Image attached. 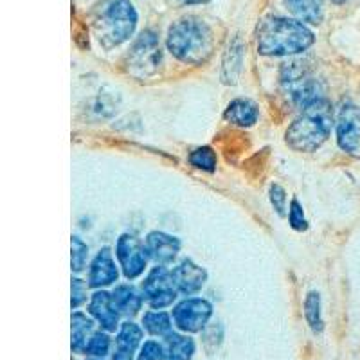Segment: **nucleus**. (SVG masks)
<instances>
[{
	"mask_svg": "<svg viewBox=\"0 0 360 360\" xmlns=\"http://www.w3.org/2000/svg\"><path fill=\"white\" fill-rule=\"evenodd\" d=\"M315 37L304 24L292 18L269 17L258 25L256 45L265 56H292L307 51Z\"/></svg>",
	"mask_w": 360,
	"mask_h": 360,
	"instance_id": "f257e3e1",
	"label": "nucleus"
},
{
	"mask_svg": "<svg viewBox=\"0 0 360 360\" xmlns=\"http://www.w3.org/2000/svg\"><path fill=\"white\" fill-rule=\"evenodd\" d=\"M166 44L176 60L189 65H202L213 54L214 37L204 20L186 17L172 24Z\"/></svg>",
	"mask_w": 360,
	"mask_h": 360,
	"instance_id": "f03ea898",
	"label": "nucleus"
},
{
	"mask_svg": "<svg viewBox=\"0 0 360 360\" xmlns=\"http://www.w3.org/2000/svg\"><path fill=\"white\" fill-rule=\"evenodd\" d=\"M333 128V107L328 99H317L303 108L288 127L285 139L295 152H315L330 137Z\"/></svg>",
	"mask_w": 360,
	"mask_h": 360,
	"instance_id": "7ed1b4c3",
	"label": "nucleus"
},
{
	"mask_svg": "<svg viewBox=\"0 0 360 360\" xmlns=\"http://www.w3.org/2000/svg\"><path fill=\"white\" fill-rule=\"evenodd\" d=\"M137 25V11L130 0H105L96 8L92 27L99 44L112 49L130 40Z\"/></svg>",
	"mask_w": 360,
	"mask_h": 360,
	"instance_id": "20e7f679",
	"label": "nucleus"
},
{
	"mask_svg": "<svg viewBox=\"0 0 360 360\" xmlns=\"http://www.w3.org/2000/svg\"><path fill=\"white\" fill-rule=\"evenodd\" d=\"M281 85L292 103L304 108L317 99H323V85L311 67L303 60H294L283 65Z\"/></svg>",
	"mask_w": 360,
	"mask_h": 360,
	"instance_id": "39448f33",
	"label": "nucleus"
},
{
	"mask_svg": "<svg viewBox=\"0 0 360 360\" xmlns=\"http://www.w3.org/2000/svg\"><path fill=\"white\" fill-rule=\"evenodd\" d=\"M124 60H127L128 72L137 78H148V76L155 74L160 65V60H162L159 37L150 29L143 31L128 49Z\"/></svg>",
	"mask_w": 360,
	"mask_h": 360,
	"instance_id": "423d86ee",
	"label": "nucleus"
},
{
	"mask_svg": "<svg viewBox=\"0 0 360 360\" xmlns=\"http://www.w3.org/2000/svg\"><path fill=\"white\" fill-rule=\"evenodd\" d=\"M141 292H143L144 301L155 310L172 307L175 303L176 294H179L175 281H173L172 270L162 265L150 270V274L146 276V279L141 285Z\"/></svg>",
	"mask_w": 360,
	"mask_h": 360,
	"instance_id": "0eeeda50",
	"label": "nucleus"
},
{
	"mask_svg": "<svg viewBox=\"0 0 360 360\" xmlns=\"http://www.w3.org/2000/svg\"><path fill=\"white\" fill-rule=\"evenodd\" d=\"M213 315V304L202 297H188L173 308V323L180 332L197 333L207 326Z\"/></svg>",
	"mask_w": 360,
	"mask_h": 360,
	"instance_id": "6e6552de",
	"label": "nucleus"
},
{
	"mask_svg": "<svg viewBox=\"0 0 360 360\" xmlns=\"http://www.w3.org/2000/svg\"><path fill=\"white\" fill-rule=\"evenodd\" d=\"M115 256L117 262L123 269V274L128 279L139 278L146 269L148 263V250L146 245L141 242L139 238H135L134 234H121L115 243Z\"/></svg>",
	"mask_w": 360,
	"mask_h": 360,
	"instance_id": "1a4fd4ad",
	"label": "nucleus"
},
{
	"mask_svg": "<svg viewBox=\"0 0 360 360\" xmlns=\"http://www.w3.org/2000/svg\"><path fill=\"white\" fill-rule=\"evenodd\" d=\"M337 143L348 155L360 159V108L344 105L337 119Z\"/></svg>",
	"mask_w": 360,
	"mask_h": 360,
	"instance_id": "9d476101",
	"label": "nucleus"
},
{
	"mask_svg": "<svg viewBox=\"0 0 360 360\" xmlns=\"http://www.w3.org/2000/svg\"><path fill=\"white\" fill-rule=\"evenodd\" d=\"M173 281L180 294L193 295L202 290V287L207 281V272L202 269L200 265L193 262V259H182L176 266L172 270Z\"/></svg>",
	"mask_w": 360,
	"mask_h": 360,
	"instance_id": "9b49d317",
	"label": "nucleus"
},
{
	"mask_svg": "<svg viewBox=\"0 0 360 360\" xmlns=\"http://www.w3.org/2000/svg\"><path fill=\"white\" fill-rule=\"evenodd\" d=\"M119 270L115 259L108 247H103L98 252L89 269V285L92 288H103L117 281Z\"/></svg>",
	"mask_w": 360,
	"mask_h": 360,
	"instance_id": "f8f14e48",
	"label": "nucleus"
},
{
	"mask_svg": "<svg viewBox=\"0 0 360 360\" xmlns=\"http://www.w3.org/2000/svg\"><path fill=\"white\" fill-rule=\"evenodd\" d=\"M146 250L148 256L157 265H168V263H172L176 258V254L180 252V242L179 238L172 236V234L153 231L146 238Z\"/></svg>",
	"mask_w": 360,
	"mask_h": 360,
	"instance_id": "ddd939ff",
	"label": "nucleus"
},
{
	"mask_svg": "<svg viewBox=\"0 0 360 360\" xmlns=\"http://www.w3.org/2000/svg\"><path fill=\"white\" fill-rule=\"evenodd\" d=\"M89 311L105 332H115L117 330L119 311L115 310L112 294L105 290H98L96 294H92L89 303Z\"/></svg>",
	"mask_w": 360,
	"mask_h": 360,
	"instance_id": "4468645a",
	"label": "nucleus"
},
{
	"mask_svg": "<svg viewBox=\"0 0 360 360\" xmlns=\"http://www.w3.org/2000/svg\"><path fill=\"white\" fill-rule=\"evenodd\" d=\"M141 339H143V330L135 323L121 324L117 337H115V352L112 360H134V353L139 348Z\"/></svg>",
	"mask_w": 360,
	"mask_h": 360,
	"instance_id": "2eb2a0df",
	"label": "nucleus"
},
{
	"mask_svg": "<svg viewBox=\"0 0 360 360\" xmlns=\"http://www.w3.org/2000/svg\"><path fill=\"white\" fill-rule=\"evenodd\" d=\"M224 117L236 127L249 128L258 121L259 108L250 99H234L229 103V107L225 108Z\"/></svg>",
	"mask_w": 360,
	"mask_h": 360,
	"instance_id": "dca6fc26",
	"label": "nucleus"
},
{
	"mask_svg": "<svg viewBox=\"0 0 360 360\" xmlns=\"http://www.w3.org/2000/svg\"><path fill=\"white\" fill-rule=\"evenodd\" d=\"M112 301H114V307L119 315H127V317H134L139 314L144 303L143 294H139L131 285L115 287V290L112 292Z\"/></svg>",
	"mask_w": 360,
	"mask_h": 360,
	"instance_id": "f3484780",
	"label": "nucleus"
},
{
	"mask_svg": "<svg viewBox=\"0 0 360 360\" xmlns=\"http://www.w3.org/2000/svg\"><path fill=\"white\" fill-rule=\"evenodd\" d=\"M288 11L297 17L301 22L308 24H321L324 17V2L323 0H283Z\"/></svg>",
	"mask_w": 360,
	"mask_h": 360,
	"instance_id": "a211bd4d",
	"label": "nucleus"
},
{
	"mask_svg": "<svg viewBox=\"0 0 360 360\" xmlns=\"http://www.w3.org/2000/svg\"><path fill=\"white\" fill-rule=\"evenodd\" d=\"M195 355V340L188 335L169 333L164 337V360H191Z\"/></svg>",
	"mask_w": 360,
	"mask_h": 360,
	"instance_id": "6ab92c4d",
	"label": "nucleus"
},
{
	"mask_svg": "<svg viewBox=\"0 0 360 360\" xmlns=\"http://www.w3.org/2000/svg\"><path fill=\"white\" fill-rule=\"evenodd\" d=\"M243 65V45L242 41L234 40L233 44L227 47V53L224 56V67H221V79L227 85H234L238 82L240 70Z\"/></svg>",
	"mask_w": 360,
	"mask_h": 360,
	"instance_id": "aec40b11",
	"label": "nucleus"
},
{
	"mask_svg": "<svg viewBox=\"0 0 360 360\" xmlns=\"http://www.w3.org/2000/svg\"><path fill=\"white\" fill-rule=\"evenodd\" d=\"M92 328H94V321L86 317L82 311H74L72 314V346L74 353H85L86 344H89L90 337H92Z\"/></svg>",
	"mask_w": 360,
	"mask_h": 360,
	"instance_id": "412c9836",
	"label": "nucleus"
},
{
	"mask_svg": "<svg viewBox=\"0 0 360 360\" xmlns=\"http://www.w3.org/2000/svg\"><path fill=\"white\" fill-rule=\"evenodd\" d=\"M143 328L153 337H166L173 330V317L166 311H146L143 317Z\"/></svg>",
	"mask_w": 360,
	"mask_h": 360,
	"instance_id": "4be33fe9",
	"label": "nucleus"
},
{
	"mask_svg": "<svg viewBox=\"0 0 360 360\" xmlns=\"http://www.w3.org/2000/svg\"><path fill=\"white\" fill-rule=\"evenodd\" d=\"M304 319L314 333H321L324 330L323 311H321V295L317 292H308L304 299Z\"/></svg>",
	"mask_w": 360,
	"mask_h": 360,
	"instance_id": "5701e85b",
	"label": "nucleus"
},
{
	"mask_svg": "<svg viewBox=\"0 0 360 360\" xmlns=\"http://www.w3.org/2000/svg\"><path fill=\"white\" fill-rule=\"evenodd\" d=\"M189 164H191L193 168L202 169V172H214L217 169V153H214L213 148L209 146H202L197 148V150H193L188 157Z\"/></svg>",
	"mask_w": 360,
	"mask_h": 360,
	"instance_id": "b1692460",
	"label": "nucleus"
},
{
	"mask_svg": "<svg viewBox=\"0 0 360 360\" xmlns=\"http://www.w3.org/2000/svg\"><path fill=\"white\" fill-rule=\"evenodd\" d=\"M89 258V247L79 236H72L70 240V265L74 272H82Z\"/></svg>",
	"mask_w": 360,
	"mask_h": 360,
	"instance_id": "393cba45",
	"label": "nucleus"
},
{
	"mask_svg": "<svg viewBox=\"0 0 360 360\" xmlns=\"http://www.w3.org/2000/svg\"><path fill=\"white\" fill-rule=\"evenodd\" d=\"M224 340V326L220 323L207 324L202 330V344L207 353H214Z\"/></svg>",
	"mask_w": 360,
	"mask_h": 360,
	"instance_id": "a878e982",
	"label": "nucleus"
},
{
	"mask_svg": "<svg viewBox=\"0 0 360 360\" xmlns=\"http://www.w3.org/2000/svg\"><path fill=\"white\" fill-rule=\"evenodd\" d=\"M110 352V337L107 332H96L90 337L89 344H86V352L92 356H107Z\"/></svg>",
	"mask_w": 360,
	"mask_h": 360,
	"instance_id": "bb28decb",
	"label": "nucleus"
},
{
	"mask_svg": "<svg viewBox=\"0 0 360 360\" xmlns=\"http://www.w3.org/2000/svg\"><path fill=\"white\" fill-rule=\"evenodd\" d=\"M288 221H290L292 229L295 231L308 229V221L307 218H304V211L297 200L290 202V209H288Z\"/></svg>",
	"mask_w": 360,
	"mask_h": 360,
	"instance_id": "cd10ccee",
	"label": "nucleus"
},
{
	"mask_svg": "<svg viewBox=\"0 0 360 360\" xmlns=\"http://www.w3.org/2000/svg\"><path fill=\"white\" fill-rule=\"evenodd\" d=\"M269 197L270 204L276 209V213H278L279 217H283L285 211H287V191H285L279 184H272L269 189Z\"/></svg>",
	"mask_w": 360,
	"mask_h": 360,
	"instance_id": "c85d7f7f",
	"label": "nucleus"
},
{
	"mask_svg": "<svg viewBox=\"0 0 360 360\" xmlns=\"http://www.w3.org/2000/svg\"><path fill=\"white\" fill-rule=\"evenodd\" d=\"M90 285L89 283H85L83 279L79 278H74L72 283H70V292H72V297H70V304H72V308H78L82 307L83 303L86 301V288H89Z\"/></svg>",
	"mask_w": 360,
	"mask_h": 360,
	"instance_id": "c756f323",
	"label": "nucleus"
},
{
	"mask_svg": "<svg viewBox=\"0 0 360 360\" xmlns=\"http://www.w3.org/2000/svg\"><path fill=\"white\" fill-rule=\"evenodd\" d=\"M137 360H164V346L155 340H148L143 344Z\"/></svg>",
	"mask_w": 360,
	"mask_h": 360,
	"instance_id": "7c9ffc66",
	"label": "nucleus"
},
{
	"mask_svg": "<svg viewBox=\"0 0 360 360\" xmlns=\"http://www.w3.org/2000/svg\"><path fill=\"white\" fill-rule=\"evenodd\" d=\"M184 4H204V2H209V0H182Z\"/></svg>",
	"mask_w": 360,
	"mask_h": 360,
	"instance_id": "2f4dec72",
	"label": "nucleus"
},
{
	"mask_svg": "<svg viewBox=\"0 0 360 360\" xmlns=\"http://www.w3.org/2000/svg\"><path fill=\"white\" fill-rule=\"evenodd\" d=\"M335 4H342V2H346V0H333Z\"/></svg>",
	"mask_w": 360,
	"mask_h": 360,
	"instance_id": "473e14b6",
	"label": "nucleus"
}]
</instances>
